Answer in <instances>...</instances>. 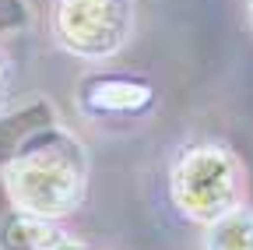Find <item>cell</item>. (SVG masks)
<instances>
[{"mask_svg":"<svg viewBox=\"0 0 253 250\" xmlns=\"http://www.w3.org/2000/svg\"><path fill=\"white\" fill-rule=\"evenodd\" d=\"M11 194L25 211L36 215H60L71 211L81 191V169L74 166L71 155H60L56 148L49 151H32L21 162L11 166Z\"/></svg>","mask_w":253,"mask_h":250,"instance_id":"6da1fadb","label":"cell"},{"mask_svg":"<svg viewBox=\"0 0 253 250\" xmlns=\"http://www.w3.org/2000/svg\"><path fill=\"white\" fill-rule=\"evenodd\" d=\"M208 250H253V211L221 215L208 236Z\"/></svg>","mask_w":253,"mask_h":250,"instance_id":"3957f363","label":"cell"},{"mask_svg":"<svg viewBox=\"0 0 253 250\" xmlns=\"http://www.w3.org/2000/svg\"><path fill=\"white\" fill-rule=\"evenodd\" d=\"M232 162L218 148H197L176 169V194L197 218H221L232 204Z\"/></svg>","mask_w":253,"mask_h":250,"instance_id":"7a4b0ae2","label":"cell"},{"mask_svg":"<svg viewBox=\"0 0 253 250\" xmlns=\"http://www.w3.org/2000/svg\"><path fill=\"white\" fill-rule=\"evenodd\" d=\"M99 88L106 92V99L91 102L95 109H137V102L123 99V96H148V88L130 85V81H99Z\"/></svg>","mask_w":253,"mask_h":250,"instance_id":"277c9868","label":"cell"}]
</instances>
